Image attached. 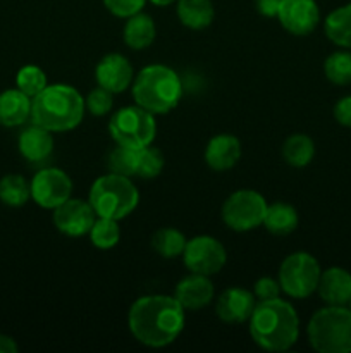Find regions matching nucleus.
Listing matches in <instances>:
<instances>
[{
  "label": "nucleus",
  "instance_id": "nucleus-1",
  "mask_svg": "<svg viewBox=\"0 0 351 353\" xmlns=\"http://www.w3.org/2000/svg\"><path fill=\"white\" fill-rule=\"evenodd\" d=\"M186 310L176 296L147 295L138 299L127 314V327L136 341L150 348L174 343L184 330Z\"/></svg>",
  "mask_w": 351,
  "mask_h": 353
},
{
  "label": "nucleus",
  "instance_id": "nucleus-2",
  "mask_svg": "<svg viewBox=\"0 0 351 353\" xmlns=\"http://www.w3.org/2000/svg\"><path fill=\"white\" fill-rule=\"evenodd\" d=\"M251 340L267 352H286L299 338V317L282 299L257 302L250 319Z\"/></svg>",
  "mask_w": 351,
  "mask_h": 353
},
{
  "label": "nucleus",
  "instance_id": "nucleus-3",
  "mask_svg": "<svg viewBox=\"0 0 351 353\" xmlns=\"http://www.w3.org/2000/svg\"><path fill=\"white\" fill-rule=\"evenodd\" d=\"M85 99L74 86L47 85L31 99V121L52 133H64L79 126L85 116Z\"/></svg>",
  "mask_w": 351,
  "mask_h": 353
},
{
  "label": "nucleus",
  "instance_id": "nucleus-4",
  "mask_svg": "<svg viewBox=\"0 0 351 353\" xmlns=\"http://www.w3.org/2000/svg\"><path fill=\"white\" fill-rule=\"evenodd\" d=\"M131 93L136 105L157 116L178 107L182 97V83L178 72L169 65L151 64L134 76Z\"/></svg>",
  "mask_w": 351,
  "mask_h": 353
},
{
  "label": "nucleus",
  "instance_id": "nucleus-5",
  "mask_svg": "<svg viewBox=\"0 0 351 353\" xmlns=\"http://www.w3.org/2000/svg\"><path fill=\"white\" fill-rule=\"evenodd\" d=\"M310 347L319 353H351V312L346 305L317 310L306 326Z\"/></svg>",
  "mask_w": 351,
  "mask_h": 353
},
{
  "label": "nucleus",
  "instance_id": "nucleus-6",
  "mask_svg": "<svg viewBox=\"0 0 351 353\" xmlns=\"http://www.w3.org/2000/svg\"><path fill=\"white\" fill-rule=\"evenodd\" d=\"M88 202L95 210L96 217L120 221L136 209L140 193L131 178L110 172L95 179L89 188Z\"/></svg>",
  "mask_w": 351,
  "mask_h": 353
},
{
  "label": "nucleus",
  "instance_id": "nucleus-7",
  "mask_svg": "<svg viewBox=\"0 0 351 353\" xmlns=\"http://www.w3.org/2000/svg\"><path fill=\"white\" fill-rule=\"evenodd\" d=\"M109 133L120 147L140 150L153 143L157 123L153 114L140 105H127L117 110L109 121Z\"/></svg>",
  "mask_w": 351,
  "mask_h": 353
},
{
  "label": "nucleus",
  "instance_id": "nucleus-8",
  "mask_svg": "<svg viewBox=\"0 0 351 353\" xmlns=\"http://www.w3.org/2000/svg\"><path fill=\"white\" fill-rule=\"evenodd\" d=\"M320 274H322V269L312 254L295 252L282 261L277 279L282 293L291 299L303 300L317 292Z\"/></svg>",
  "mask_w": 351,
  "mask_h": 353
},
{
  "label": "nucleus",
  "instance_id": "nucleus-9",
  "mask_svg": "<svg viewBox=\"0 0 351 353\" xmlns=\"http://www.w3.org/2000/svg\"><path fill=\"white\" fill-rule=\"evenodd\" d=\"M268 203L255 190H237L231 193L222 205V221L229 230L246 233L264 224Z\"/></svg>",
  "mask_w": 351,
  "mask_h": 353
},
{
  "label": "nucleus",
  "instance_id": "nucleus-10",
  "mask_svg": "<svg viewBox=\"0 0 351 353\" xmlns=\"http://www.w3.org/2000/svg\"><path fill=\"white\" fill-rule=\"evenodd\" d=\"M181 257L189 272L213 276L226 265L227 252L217 238L202 234L186 241Z\"/></svg>",
  "mask_w": 351,
  "mask_h": 353
},
{
  "label": "nucleus",
  "instance_id": "nucleus-11",
  "mask_svg": "<svg viewBox=\"0 0 351 353\" xmlns=\"http://www.w3.org/2000/svg\"><path fill=\"white\" fill-rule=\"evenodd\" d=\"M31 199L43 209H55L71 199L72 181L65 171L58 168L40 169L30 183Z\"/></svg>",
  "mask_w": 351,
  "mask_h": 353
},
{
  "label": "nucleus",
  "instance_id": "nucleus-12",
  "mask_svg": "<svg viewBox=\"0 0 351 353\" xmlns=\"http://www.w3.org/2000/svg\"><path fill=\"white\" fill-rule=\"evenodd\" d=\"M96 214L89 202L78 199H67L54 209V224L62 234L71 238L85 236L89 233Z\"/></svg>",
  "mask_w": 351,
  "mask_h": 353
},
{
  "label": "nucleus",
  "instance_id": "nucleus-13",
  "mask_svg": "<svg viewBox=\"0 0 351 353\" xmlns=\"http://www.w3.org/2000/svg\"><path fill=\"white\" fill-rule=\"evenodd\" d=\"M277 19L295 37H306L320 23V9L315 0H282Z\"/></svg>",
  "mask_w": 351,
  "mask_h": 353
},
{
  "label": "nucleus",
  "instance_id": "nucleus-14",
  "mask_svg": "<svg viewBox=\"0 0 351 353\" xmlns=\"http://www.w3.org/2000/svg\"><path fill=\"white\" fill-rule=\"evenodd\" d=\"M95 78L98 86L110 93H123L133 85L134 71L131 62L120 54H107L100 59L95 69Z\"/></svg>",
  "mask_w": 351,
  "mask_h": 353
},
{
  "label": "nucleus",
  "instance_id": "nucleus-15",
  "mask_svg": "<svg viewBox=\"0 0 351 353\" xmlns=\"http://www.w3.org/2000/svg\"><path fill=\"white\" fill-rule=\"evenodd\" d=\"M255 305L257 299L253 292L234 286L220 293L215 303V314L226 324H243L250 319Z\"/></svg>",
  "mask_w": 351,
  "mask_h": 353
},
{
  "label": "nucleus",
  "instance_id": "nucleus-16",
  "mask_svg": "<svg viewBox=\"0 0 351 353\" xmlns=\"http://www.w3.org/2000/svg\"><path fill=\"white\" fill-rule=\"evenodd\" d=\"M213 295H215V288L210 281V276L195 274V272L181 279L174 292L176 300L181 303L184 310L203 309L212 302Z\"/></svg>",
  "mask_w": 351,
  "mask_h": 353
},
{
  "label": "nucleus",
  "instance_id": "nucleus-17",
  "mask_svg": "<svg viewBox=\"0 0 351 353\" xmlns=\"http://www.w3.org/2000/svg\"><path fill=\"white\" fill-rule=\"evenodd\" d=\"M241 157V143L234 134H215L205 148V162L213 171H229Z\"/></svg>",
  "mask_w": 351,
  "mask_h": 353
},
{
  "label": "nucleus",
  "instance_id": "nucleus-18",
  "mask_svg": "<svg viewBox=\"0 0 351 353\" xmlns=\"http://www.w3.org/2000/svg\"><path fill=\"white\" fill-rule=\"evenodd\" d=\"M326 305H346L351 299V272L343 268H329L320 274L317 286Z\"/></svg>",
  "mask_w": 351,
  "mask_h": 353
},
{
  "label": "nucleus",
  "instance_id": "nucleus-19",
  "mask_svg": "<svg viewBox=\"0 0 351 353\" xmlns=\"http://www.w3.org/2000/svg\"><path fill=\"white\" fill-rule=\"evenodd\" d=\"M17 148H19V154L26 161H47L52 155V152H54V137H52V131L45 130V128L33 123L26 130L21 131L19 138H17Z\"/></svg>",
  "mask_w": 351,
  "mask_h": 353
},
{
  "label": "nucleus",
  "instance_id": "nucleus-20",
  "mask_svg": "<svg viewBox=\"0 0 351 353\" xmlns=\"http://www.w3.org/2000/svg\"><path fill=\"white\" fill-rule=\"evenodd\" d=\"M31 117V99L19 88H10L0 93V124L16 128Z\"/></svg>",
  "mask_w": 351,
  "mask_h": 353
},
{
  "label": "nucleus",
  "instance_id": "nucleus-21",
  "mask_svg": "<svg viewBox=\"0 0 351 353\" xmlns=\"http://www.w3.org/2000/svg\"><path fill=\"white\" fill-rule=\"evenodd\" d=\"M155 34H157V28H155L153 19L143 12L127 17V23L124 24L123 30L124 41L133 50H143L150 47L155 40Z\"/></svg>",
  "mask_w": 351,
  "mask_h": 353
},
{
  "label": "nucleus",
  "instance_id": "nucleus-22",
  "mask_svg": "<svg viewBox=\"0 0 351 353\" xmlns=\"http://www.w3.org/2000/svg\"><path fill=\"white\" fill-rule=\"evenodd\" d=\"M178 17L189 30H205L215 17L210 0H178Z\"/></svg>",
  "mask_w": 351,
  "mask_h": 353
},
{
  "label": "nucleus",
  "instance_id": "nucleus-23",
  "mask_svg": "<svg viewBox=\"0 0 351 353\" xmlns=\"http://www.w3.org/2000/svg\"><path fill=\"white\" fill-rule=\"evenodd\" d=\"M299 216L292 205L286 202H275L267 205L264 217V226L268 233L277 234V236H286L291 234L298 228Z\"/></svg>",
  "mask_w": 351,
  "mask_h": 353
},
{
  "label": "nucleus",
  "instance_id": "nucleus-24",
  "mask_svg": "<svg viewBox=\"0 0 351 353\" xmlns=\"http://www.w3.org/2000/svg\"><path fill=\"white\" fill-rule=\"evenodd\" d=\"M323 31L334 45L351 50V2L337 7L326 17Z\"/></svg>",
  "mask_w": 351,
  "mask_h": 353
},
{
  "label": "nucleus",
  "instance_id": "nucleus-25",
  "mask_svg": "<svg viewBox=\"0 0 351 353\" xmlns=\"http://www.w3.org/2000/svg\"><path fill=\"white\" fill-rule=\"evenodd\" d=\"M282 157L292 168H305L315 157V143L308 134H291L282 145Z\"/></svg>",
  "mask_w": 351,
  "mask_h": 353
},
{
  "label": "nucleus",
  "instance_id": "nucleus-26",
  "mask_svg": "<svg viewBox=\"0 0 351 353\" xmlns=\"http://www.w3.org/2000/svg\"><path fill=\"white\" fill-rule=\"evenodd\" d=\"M186 236L176 228H160L151 236V248L164 259H176L182 255Z\"/></svg>",
  "mask_w": 351,
  "mask_h": 353
},
{
  "label": "nucleus",
  "instance_id": "nucleus-27",
  "mask_svg": "<svg viewBox=\"0 0 351 353\" xmlns=\"http://www.w3.org/2000/svg\"><path fill=\"white\" fill-rule=\"evenodd\" d=\"M30 199V183L21 174H7L0 179V200L6 205L23 207Z\"/></svg>",
  "mask_w": 351,
  "mask_h": 353
},
{
  "label": "nucleus",
  "instance_id": "nucleus-28",
  "mask_svg": "<svg viewBox=\"0 0 351 353\" xmlns=\"http://www.w3.org/2000/svg\"><path fill=\"white\" fill-rule=\"evenodd\" d=\"M165 164L164 154L158 148L148 147L134 152V176L143 179H153L162 172Z\"/></svg>",
  "mask_w": 351,
  "mask_h": 353
},
{
  "label": "nucleus",
  "instance_id": "nucleus-29",
  "mask_svg": "<svg viewBox=\"0 0 351 353\" xmlns=\"http://www.w3.org/2000/svg\"><path fill=\"white\" fill-rule=\"evenodd\" d=\"M323 74L332 85H351V52L348 48L332 52L323 62Z\"/></svg>",
  "mask_w": 351,
  "mask_h": 353
},
{
  "label": "nucleus",
  "instance_id": "nucleus-30",
  "mask_svg": "<svg viewBox=\"0 0 351 353\" xmlns=\"http://www.w3.org/2000/svg\"><path fill=\"white\" fill-rule=\"evenodd\" d=\"M88 234L93 247L100 248V250H110L120 240L119 221L109 219V217H96Z\"/></svg>",
  "mask_w": 351,
  "mask_h": 353
},
{
  "label": "nucleus",
  "instance_id": "nucleus-31",
  "mask_svg": "<svg viewBox=\"0 0 351 353\" xmlns=\"http://www.w3.org/2000/svg\"><path fill=\"white\" fill-rule=\"evenodd\" d=\"M16 85L21 92L26 93L30 99H33L47 86V74L38 65L28 64L17 71Z\"/></svg>",
  "mask_w": 351,
  "mask_h": 353
},
{
  "label": "nucleus",
  "instance_id": "nucleus-32",
  "mask_svg": "<svg viewBox=\"0 0 351 353\" xmlns=\"http://www.w3.org/2000/svg\"><path fill=\"white\" fill-rule=\"evenodd\" d=\"M134 152L136 150L120 147V145H117L116 148H112L109 154V157H107V165H109L110 172L127 176V178H133L134 176Z\"/></svg>",
  "mask_w": 351,
  "mask_h": 353
},
{
  "label": "nucleus",
  "instance_id": "nucleus-33",
  "mask_svg": "<svg viewBox=\"0 0 351 353\" xmlns=\"http://www.w3.org/2000/svg\"><path fill=\"white\" fill-rule=\"evenodd\" d=\"M114 105V93L107 92L105 88L98 86V88H93L88 93V97L85 99V107L89 114L96 117L105 116L107 112H110Z\"/></svg>",
  "mask_w": 351,
  "mask_h": 353
},
{
  "label": "nucleus",
  "instance_id": "nucleus-34",
  "mask_svg": "<svg viewBox=\"0 0 351 353\" xmlns=\"http://www.w3.org/2000/svg\"><path fill=\"white\" fill-rule=\"evenodd\" d=\"M105 9L117 17H131L141 12L147 0H102Z\"/></svg>",
  "mask_w": 351,
  "mask_h": 353
},
{
  "label": "nucleus",
  "instance_id": "nucleus-35",
  "mask_svg": "<svg viewBox=\"0 0 351 353\" xmlns=\"http://www.w3.org/2000/svg\"><path fill=\"white\" fill-rule=\"evenodd\" d=\"M282 293L279 279L274 278H260L253 286V295L257 302H265V300L279 299Z\"/></svg>",
  "mask_w": 351,
  "mask_h": 353
},
{
  "label": "nucleus",
  "instance_id": "nucleus-36",
  "mask_svg": "<svg viewBox=\"0 0 351 353\" xmlns=\"http://www.w3.org/2000/svg\"><path fill=\"white\" fill-rule=\"evenodd\" d=\"M334 117L344 128H351V95L343 97L334 105Z\"/></svg>",
  "mask_w": 351,
  "mask_h": 353
},
{
  "label": "nucleus",
  "instance_id": "nucleus-37",
  "mask_svg": "<svg viewBox=\"0 0 351 353\" xmlns=\"http://www.w3.org/2000/svg\"><path fill=\"white\" fill-rule=\"evenodd\" d=\"M282 0H255L257 10L265 17H277Z\"/></svg>",
  "mask_w": 351,
  "mask_h": 353
},
{
  "label": "nucleus",
  "instance_id": "nucleus-38",
  "mask_svg": "<svg viewBox=\"0 0 351 353\" xmlns=\"http://www.w3.org/2000/svg\"><path fill=\"white\" fill-rule=\"evenodd\" d=\"M19 348H17L16 341L10 336H6V334H0V353H16Z\"/></svg>",
  "mask_w": 351,
  "mask_h": 353
},
{
  "label": "nucleus",
  "instance_id": "nucleus-39",
  "mask_svg": "<svg viewBox=\"0 0 351 353\" xmlns=\"http://www.w3.org/2000/svg\"><path fill=\"white\" fill-rule=\"evenodd\" d=\"M150 2L157 7H167L171 6V3H174L176 0H150Z\"/></svg>",
  "mask_w": 351,
  "mask_h": 353
},
{
  "label": "nucleus",
  "instance_id": "nucleus-40",
  "mask_svg": "<svg viewBox=\"0 0 351 353\" xmlns=\"http://www.w3.org/2000/svg\"><path fill=\"white\" fill-rule=\"evenodd\" d=\"M346 307H348V309H350V312H351V299H350V302L346 303Z\"/></svg>",
  "mask_w": 351,
  "mask_h": 353
}]
</instances>
